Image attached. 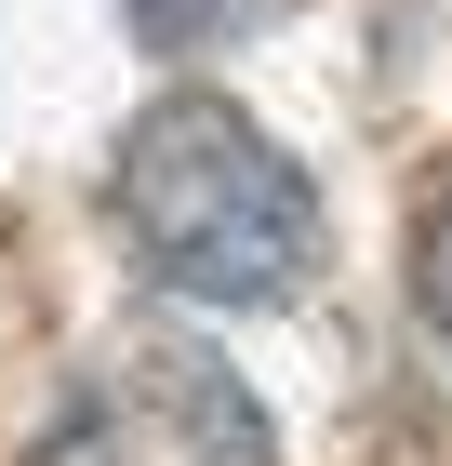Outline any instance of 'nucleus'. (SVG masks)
<instances>
[{
  "instance_id": "nucleus-1",
  "label": "nucleus",
  "mask_w": 452,
  "mask_h": 466,
  "mask_svg": "<svg viewBox=\"0 0 452 466\" xmlns=\"http://www.w3.org/2000/svg\"><path fill=\"white\" fill-rule=\"evenodd\" d=\"M106 214H120L134 267L186 307H293L319 280V187L226 94H160L120 134Z\"/></svg>"
},
{
  "instance_id": "nucleus-2",
  "label": "nucleus",
  "mask_w": 452,
  "mask_h": 466,
  "mask_svg": "<svg viewBox=\"0 0 452 466\" xmlns=\"http://www.w3.org/2000/svg\"><path fill=\"white\" fill-rule=\"evenodd\" d=\"M27 466H279V440L213 347L134 333L80 373V400L27 440Z\"/></svg>"
},
{
  "instance_id": "nucleus-3",
  "label": "nucleus",
  "mask_w": 452,
  "mask_h": 466,
  "mask_svg": "<svg viewBox=\"0 0 452 466\" xmlns=\"http://www.w3.org/2000/svg\"><path fill=\"white\" fill-rule=\"evenodd\" d=\"M413 293H426V320H439V347H452V187L426 200V240H413Z\"/></svg>"
},
{
  "instance_id": "nucleus-4",
  "label": "nucleus",
  "mask_w": 452,
  "mask_h": 466,
  "mask_svg": "<svg viewBox=\"0 0 452 466\" xmlns=\"http://www.w3.org/2000/svg\"><path fill=\"white\" fill-rule=\"evenodd\" d=\"M253 0H134V27L146 40H213V27H240Z\"/></svg>"
}]
</instances>
